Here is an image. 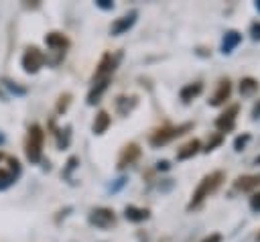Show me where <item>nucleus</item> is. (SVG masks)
Listing matches in <instances>:
<instances>
[{"mask_svg": "<svg viewBox=\"0 0 260 242\" xmlns=\"http://www.w3.org/2000/svg\"><path fill=\"white\" fill-rule=\"evenodd\" d=\"M124 216H126V220H130V222H144V220H148V216H150V211L146 209V207H136V205H126V209H124Z\"/></svg>", "mask_w": 260, "mask_h": 242, "instance_id": "obj_12", "label": "nucleus"}, {"mask_svg": "<svg viewBox=\"0 0 260 242\" xmlns=\"http://www.w3.org/2000/svg\"><path fill=\"white\" fill-rule=\"evenodd\" d=\"M43 142H45V132L39 124H32L28 128V134H26V144H24V153H26V159L30 163H39L41 161V155H43Z\"/></svg>", "mask_w": 260, "mask_h": 242, "instance_id": "obj_2", "label": "nucleus"}, {"mask_svg": "<svg viewBox=\"0 0 260 242\" xmlns=\"http://www.w3.org/2000/svg\"><path fill=\"white\" fill-rule=\"evenodd\" d=\"M100 8H104V10H112L114 8V2H110V0H98L95 2Z\"/></svg>", "mask_w": 260, "mask_h": 242, "instance_id": "obj_27", "label": "nucleus"}, {"mask_svg": "<svg viewBox=\"0 0 260 242\" xmlns=\"http://www.w3.org/2000/svg\"><path fill=\"white\" fill-rule=\"evenodd\" d=\"M45 43H47V47H51V49H55L59 53H63V49L69 47V39L65 35H61V33H49L45 37Z\"/></svg>", "mask_w": 260, "mask_h": 242, "instance_id": "obj_11", "label": "nucleus"}, {"mask_svg": "<svg viewBox=\"0 0 260 242\" xmlns=\"http://www.w3.org/2000/svg\"><path fill=\"white\" fill-rule=\"evenodd\" d=\"M69 100H71V96H69V94H63V96L59 98V104H57V112H65V110H67V106H69Z\"/></svg>", "mask_w": 260, "mask_h": 242, "instance_id": "obj_23", "label": "nucleus"}, {"mask_svg": "<svg viewBox=\"0 0 260 242\" xmlns=\"http://www.w3.org/2000/svg\"><path fill=\"white\" fill-rule=\"evenodd\" d=\"M201 242H221V234H217V232H213V234H209L207 238H203Z\"/></svg>", "mask_w": 260, "mask_h": 242, "instance_id": "obj_28", "label": "nucleus"}, {"mask_svg": "<svg viewBox=\"0 0 260 242\" xmlns=\"http://www.w3.org/2000/svg\"><path fill=\"white\" fill-rule=\"evenodd\" d=\"M45 63V55L43 51H39L37 47H28L22 55V69L26 73H37Z\"/></svg>", "mask_w": 260, "mask_h": 242, "instance_id": "obj_4", "label": "nucleus"}, {"mask_svg": "<svg viewBox=\"0 0 260 242\" xmlns=\"http://www.w3.org/2000/svg\"><path fill=\"white\" fill-rule=\"evenodd\" d=\"M250 207H252L254 211H260V193H254V195L250 197Z\"/></svg>", "mask_w": 260, "mask_h": 242, "instance_id": "obj_25", "label": "nucleus"}, {"mask_svg": "<svg viewBox=\"0 0 260 242\" xmlns=\"http://www.w3.org/2000/svg\"><path fill=\"white\" fill-rule=\"evenodd\" d=\"M116 106H118V112H120L122 116H128V112L136 106V96H130V98L120 96V98L116 100Z\"/></svg>", "mask_w": 260, "mask_h": 242, "instance_id": "obj_19", "label": "nucleus"}, {"mask_svg": "<svg viewBox=\"0 0 260 242\" xmlns=\"http://www.w3.org/2000/svg\"><path fill=\"white\" fill-rule=\"evenodd\" d=\"M199 148H201V142H199V140H189L187 144H183V146L177 150V159H179V161L191 159V157H195V155L199 153Z\"/></svg>", "mask_w": 260, "mask_h": 242, "instance_id": "obj_15", "label": "nucleus"}, {"mask_svg": "<svg viewBox=\"0 0 260 242\" xmlns=\"http://www.w3.org/2000/svg\"><path fill=\"white\" fill-rule=\"evenodd\" d=\"M219 142H221V134H213V136L207 140V144H205V148H203V150H207V153H209V150H213Z\"/></svg>", "mask_w": 260, "mask_h": 242, "instance_id": "obj_22", "label": "nucleus"}, {"mask_svg": "<svg viewBox=\"0 0 260 242\" xmlns=\"http://www.w3.org/2000/svg\"><path fill=\"white\" fill-rule=\"evenodd\" d=\"M248 140H250V134H248V132H244L242 136H238V138H236V142H234L236 150H242V148L246 146V142H248Z\"/></svg>", "mask_w": 260, "mask_h": 242, "instance_id": "obj_24", "label": "nucleus"}, {"mask_svg": "<svg viewBox=\"0 0 260 242\" xmlns=\"http://www.w3.org/2000/svg\"><path fill=\"white\" fill-rule=\"evenodd\" d=\"M221 181H223V173H221V171H215V173L205 175V177L199 181L197 189L193 191L191 201L187 203V209H195V207H199V205L203 203V199L209 197V193H213V191L219 187Z\"/></svg>", "mask_w": 260, "mask_h": 242, "instance_id": "obj_1", "label": "nucleus"}, {"mask_svg": "<svg viewBox=\"0 0 260 242\" xmlns=\"http://www.w3.org/2000/svg\"><path fill=\"white\" fill-rule=\"evenodd\" d=\"M230 92H232V83H230V79H228V77L219 79L217 89H215V94L211 96L209 104H211V106H221V104H223V102L230 98Z\"/></svg>", "mask_w": 260, "mask_h": 242, "instance_id": "obj_9", "label": "nucleus"}, {"mask_svg": "<svg viewBox=\"0 0 260 242\" xmlns=\"http://www.w3.org/2000/svg\"><path fill=\"white\" fill-rule=\"evenodd\" d=\"M238 112H240V106H238V104H232L230 108H225V112H221V114L217 116V120H215L217 130H219V132H230V130H234Z\"/></svg>", "mask_w": 260, "mask_h": 242, "instance_id": "obj_5", "label": "nucleus"}, {"mask_svg": "<svg viewBox=\"0 0 260 242\" xmlns=\"http://www.w3.org/2000/svg\"><path fill=\"white\" fill-rule=\"evenodd\" d=\"M256 163H258V165H260V157H258V159H256Z\"/></svg>", "mask_w": 260, "mask_h": 242, "instance_id": "obj_33", "label": "nucleus"}, {"mask_svg": "<svg viewBox=\"0 0 260 242\" xmlns=\"http://www.w3.org/2000/svg\"><path fill=\"white\" fill-rule=\"evenodd\" d=\"M250 33H252V39L254 41H260V22H254L250 26Z\"/></svg>", "mask_w": 260, "mask_h": 242, "instance_id": "obj_26", "label": "nucleus"}, {"mask_svg": "<svg viewBox=\"0 0 260 242\" xmlns=\"http://www.w3.org/2000/svg\"><path fill=\"white\" fill-rule=\"evenodd\" d=\"M258 185H260V177H256V175L238 177L236 183H234V187H236L238 191H250V189H254V187H258Z\"/></svg>", "mask_w": 260, "mask_h": 242, "instance_id": "obj_16", "label": "nucleus"}, {"mask_svg": "<svg viewBox=\"0 0 260 242\" xmlns=\"http://www.w3.org/2000/svg\"><path fill=\"white\" fill-rule=\"evenodd\" d=\"M12 183H14V173L6 171V169H0V189H8Z\"/></svg>", "mask_w": 260, "mask_h": 242, "instance_id": "obj_21", "label": "nucleus"}, {"mask_svg": "<svg viewBox=\"0 0 260 242\" xmlns=\"http://www.w3.org/2000/svg\"><path fill=\"white\" fill-rule=\"evenodd\" d=\"M136 16H138V12H136V10H132L130 14H126V16H122V18L114 20V22H112V26H110V33H112L114 37H118V35L126 33V31L136 22Z\"/></svg>", "mask_w": 260, "mask_h": 242, "instance_id": "obj_8", "label": "nucleus"}, {"mask_svg": "<svg viewBox=\"0 0 260 242\" xmlns=\"http://www.w3.org/2000/svg\"><path fill=\"white\" fill-rule=\"evenodd\" d=\"M89 222L98 228H110L114 222H116V216L110 207H95L89 216Z\"/></svg>", "mask_w": 260, "mask_h": 242, "instance_id": "obj_7", "label": "nucleus"}, {"mask_svg": "<svg viewBox=\"0 0 260 242\" xmlns=\"http://www.w3.org/2000/svg\"><path fill=\"white\" fill-rule=\"evenodd\" d=\"M108 126H110V116H108V112H98V116H95V120H93V126H91V130H93V134H104L106 130H108Z\"/></svg>", "mask_w": 260, "mask_h": 242, "instance_id": "obj_18", "label": "nucleus"}, {"mask_svg": "<svg viewBox=\"0 0 260 242\" xmlns=\"http://www.w3.org/2000/svg\"><path fill=\"white\" fill-rule=\"evenodd\" d=\"M191 128H193L191 122H185V124H179V126H162V128H158V130L152 132L150 144H152V146H162V144H167L169 140H173V138H177V136L189 132Z\"/></svg>", "mask_w": 260, "mask_h": 242, "instance_id": "obj_3", "label": "nucleus"}, {"mask_svg": "<svg viewBox=\"0 0 260 242\" xmlns=\"http://www.w3.org/2000/svg\"><path fill=\"white\" fill-rule=\"evenodd\" d=\"M108 81H110V77L108 79H100V81H95L93 83V87H91V92L87 94V104H95V102H100V98H102V94L106 92V87H108Z\"/></svg>", "mask_w": 260, "mask_h": 242, "instance_id": "obj_17", "label": "nucleus"}, {"mask_svg": "<svg viewBox=\"0 0 260 242\" xmlns=\"http://www.w3.org/2000/svg\"><path fill=\"white\" fill-rule=\"evenodd\" d=\"M118 59H120V55H116V57H112L110 53L104 55L102 61H100V65H98V69H95V73H93V83L100 81V79H108V77L114 73Z\"/></svg>", "mask_w": 260, "mask_h": 242, "instance_id": "obj_6", "label": "nucleus"}, {"mask_svg": "<svg viewBox=\"0 0 260 242\" xmlns=\"http://www.w3.org/2000/svg\"><path fill=\"white\" fill-rule=\"evenodd\" d=\"M258 240H260V234H258Z\"/></svg>", "mask_w": 260, "mask_h": 242, "instance_id": "obj_34", "label": "nucleus"}, {"mask_svg": "<svg viewBox=\"0 0 260 242\" xmlns=\"http://www.w3.org/2000/svg\"><path fill=\"white\" fill-rule=\"evenodd\" d=\"M138 157H140L138 144L130 142V144H126V146L122 148V153H120V157H118V167H120V169H122V167H128V165H132Z\"/></svg>", "mask_w": 260, "mask_h": 242, "instance_id": "obj_10", "label": "nucleus"}, {"mask_svg": "<svg viewBox=\"0 0 260 242\" xmlns=\"http://www.w3.org/2000/svg\"><path fill=\"white\" fill-rule=\"evenodd\" d=\"M256 89H258V81H256L254 77H244V79L240 81V94L250 96V94H254Z\"/></svg>", "mask_w": 260, "mask_h": 242, "instance_id": "obj_20", "label": "nucleus"}, {"mask_svg": "<svg viewBox=\"0 0 260 242\" xmlns=\"http://www.w3.org/2000/svg\"><path fill=\"white\" fill-rule=\"evenodd\" d=\"M201 92H203V83H201V81H193V83H187V85L179 92V96H181L183 102H191V100L197 98Z\"/></svg>", "mask_w": 260, "mask_h": 242, "instance_id": "obj_14", "label": "nucleus"}, {"mask_svg": "<svg viewBox=\"0 0 260 242\" xmlns=\"http://www.w3.org/2000/svg\"><path fill=\"white\" fill-rule=\"evenodd\" d=\"M256 8H258V10H260V0H258V2H256Z\"/></svg>", "mask_w": 260, "mask_h": 242, "instance_id": "obj_32", "label": "nucleus"}, {"mask_svg": "<svg viewBox=\"0 0 260 242\" xmlns=\"http://www.w3.org/2000/svg\"><path fill=\"white\" fill-rule=\"evenodd\" d=\"M240 41H242V35L238 33V31H230V33H225V37H223V41H221V53H232L238 45H240Z\"/></svg>", "mask_w": 260, "mask_h": 242, "instance_id": "obj_13", "label": "nucleus"}, {"mask_svg": "<svg viewBox=\"0 0 260 242\" xmlns=\"http://www.w3.org/2000/svg\"><path fill=\"white\" fill-rule=\"evenodd\" d=\"M169 167V163L167 161H162V163H158V169H167Z\"/></svg>", "mask_w": 260, "mask_h": 242, "instance_id": "obj_30", "label": "nucleus"}, {"mask_svg": "<svg viewBox=\"0 0 260 242\" xmlns=\"http://www.w3.org/2000/svg\"><path fill=\"white\" fill-rule=\"evenodd\" d=\"M252 118L256 120V118H260V102L254 106V110H252Z\"/></svg>", "mask_w": 260, "mask_h": 242, "instance_id": "obj_29", "label": "nucleus"}, {"mask_svg": "<svg viewBox=\"0 0 260 242\" xmlns=\"http://www.w3.org/2000/svg\"><path fill=\"white\" fill-rule=\"evenodd\" d=\"M2 142H4V134L0 132V144H2Z\"/></svg>", "mask_w": 260, "mask_h": 242, "instance_id": "obj_31", "label": "nucleus"}]
</instances>
